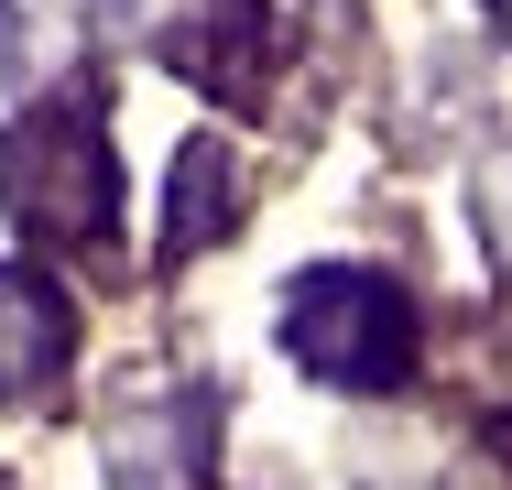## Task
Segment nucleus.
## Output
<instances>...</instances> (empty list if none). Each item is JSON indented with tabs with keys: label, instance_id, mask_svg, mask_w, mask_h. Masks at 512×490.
<instances>
[{
	"label": "nucleus",
	"instance_id": "0eeeda50",
	"mask_svg": "<svg viewBox=\"0 0 512 490\" xmlns=\"http://www.w3.org/2000/svg\"><path fill=\"white\" fill-rule=\"evenodd\" d=\"M88 22H99V0H0V77L22 98L55 88L88 55Z\"/></svg>",
	"mask_w": 512,
	"mask_h": 490
},
{
	"label": "nucleus",
	"instance_id": "1a4fd4ad",
	"mask_svg": "<svg viewBox=\"0 0 512 490\" xmlns=\"http://www.w3.org/2000/svg\"><path fill=\"white\" fill-rule=\"evenodd\" d=\"M491 11H502V33H512V0H491Z\"/></svg>",
	"mask_w": 512,
	"mask_h": 490
},
{
	"label": "nucleus",
	"instance_id": "f257e3e1",
	"mask_svg": "<svg viewBox=\"0 0 512 490\" xmlns=\"http://www.w3.org/2000/svg\"><path fill=\"white\" fill-rule=\"evenodd\" d=\"M0 207L22 240H109V207H120V164H109V131L88 98H55V109H22L0 120Z\"/></svg>",
	"mask_w": 512,
	"mask_h": 490
},
{
	"label": "nucleus",
	"instance_id": "6e6552de",
	"mask_svg": "<svg viewBox=\"0 0 512 490\" xmlns=\"http://www.w3.org/2000/svg\"><path fill=\"white\" fill-rule=\"evenodd\" d=\"M480 240H491V262H512V142L480 153Z\"/></svg>",
	"mask_w": 512,
	"mask_h": 490
},
{
	"label": "nucleus",
	"instance_id": "20e7f679",
	"mask_svg": "<svg viewBox=\"0 0 512 490\" xmlns=\"http://www.w3.org/2000/svg\"><path fill=\"white\" fill-rule=\"evenodd\" d=\"M109 22L142 55H164L175 77H197V88H251L262 0H109Z\"/></svg>",
	"mask_w": 512,
	"mask_h": 490
},
{
	"label": "nucleus",
	"instance_id": "39448f33",
	"mask_svg": "<svg viewBox=\"0 0 512 490\" xmlns=\"http://www.w3.org/2000/svg\"><path fill=\"white\" fill-rule=\"evenodd\" d=\"M66 349H77L66 294L44 273H22V262H0V403H44L55 371H66Z\"/></svg>",
	"mask_w": 512,
	"mask_h": 490
},
{
	"label": "nucleus",
	"instance_id": "7ed1b4c3",
	"mask_svg": "<svg viewBox=\"0 0 512 490\" xmlns=\"http://www.w3.org/2000/svg\"><path fill=\"white\" fill-rule=\"evenodd\" d=\"M207 425H218V392L175 382V392H131L99 425L109 490H197L207 480Z\"/></svg>",
	"mask_w": 512,
	"mask_h": 490
},
{
	"label": "nucleus",
	"instance_id": "f03ea898",
	"mask_svg": "<svg viewBox=\"0 0 512 490\" xmlns=\"http://www.w3.org/2000/svg\"><path fill=\"white\" fill-rule=\"evenodd\" d=\"M284 349H295V371L338 392H393L414 371V294L393 273H295Z\"/></svg>",
	"mask_w": 512,
	"mask_h": 490
},
{
	"label": "nucleus",
	"instance_id": "423d86ee",
	"mask_svg": "<svg viewBox=\"0 0 512 490\" xmlns=\"http://www.w3.org/2000/svg\"><path fill=\"white\" fill-rule=\"evenodd\" d=\"M240 229V164H229V142L197 131L186 153H175V186H164V240H153V262H197L207 240H229Z\"/></svg>",
	"mask_w": 512,
	"mask_h": 490
}]
</instances>
